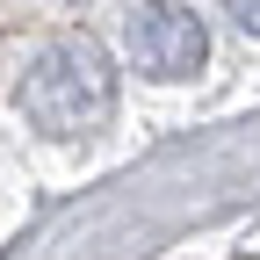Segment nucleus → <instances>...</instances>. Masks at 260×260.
I'll use <instances>...</instances> for the list:
<instances>
[{"label":"nucleus","mask_w":260,"mask_h":260,"mask_svg":"<svg viewBox=\"0 0 260 260\" xmlns=\"http://www.w3.org/2000/svg\"><path fill=\"white\" fill-rule=\"evenodd\" d=\"M130 58L152 80H188L210 58V29L195 8H138L130 15Z\"/></svg>","instance_id":"obj_2"},{"label":"nucleus","mask_w":260,"mask_h":260,"mask_svg":"<svg viewBox=\"0 0 260 260\" xmlns=\"http://www.w3.org/2000/svg\"><path fill=\"white\" fill-rule=\"evenodd\" d=\"M22 116L44 130V138H94L116 116V73L109 51L94 37H58L37 51V65L22 73Z\"/></svg>","instance_id":"obj_1"},{"label":"nucleus","mask_w":260,"mask_h":260,"mask_svg":"<svg viewBox=\"0 0 260 260\" xmlns=\"http://www.w3.org/2000/svg\"><path fill=\"white\" fill-rule=\"evenodd\" d=\"M232 15H239V29H246V37H260V0H239Z\"/></svg>","instance_id":"obj_3"}]
</instances>
